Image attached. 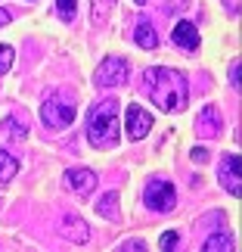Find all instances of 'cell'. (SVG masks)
<instances>
[{"instance_id":"obj_2","label":"cell","mask_w":242,"mask_h":252,"mask_svg":"<svg viewBox=\"0 0 242 252\" xmlns=\"http://www.w3.org/2000/svg\"><path fill=\"white\" fill-rule=\"evenodd\" d=\"M87 140L96 150L118 143V106H115V100L96 103L90 109V115H87Z\"/></svg>"},{"instance_id":"obj_21","label":"cell","mask_w":242,"mask_h":252,"mask_svg":"<svg viewBox=\"0 0 242 252\" xmlns=\"http://www.w3.org/2000/svg\"><path fill=\"white\" fill-rule=\"evenodd\" d=\"M3 128H9V134H13V137H19V140L25 137V131L19 128V122H16V119H6V122H3Z\"/></svg>"},{"instance_id":"obj_6","label":"cell","mask_w":242,"mask_h":252,"mask_svg":"<svg viewBox=\"0 0 242 252\" xmlns=\"http://www.w3.org/2000/svg\"><path fill=\"white\" fill-rule=\"evenodd\" d=\"M217 178H220V187H224L230 196H242V184H239V153H227L220 159V168H217Z\"/></svg>"},{"instance_id":"obj_15","label":"cell","mask_w":242,"mask_h":252,"mask_svg":"<svg viewBox=\"0 0 242 252\" xmlns=\"http://www.w3.org/2000/svg\"><path fill=\"white\" fill-rule=\"evenodd\" d=\"M16 171H19V162H16V156H9V153H3V150H0V184L13 181V178H16Z\"/></svg>"},{"instance_id":"obj_13","label":"cell","mask_w":242,"mask_h":252,"mask_svg":"<svg viewBox=\"0 0 242 252\" xmlns=\"http://www.w3.org/2000/svg\"><path fill=\"white\" fill-rule=\"evenodd\" d=\"M96 212H100L103 218H109V221H118L121 218V212H118V193L109 190L100 202H96Z\"/></svg>"},{"instance_id":"obj_12","label":"cell","mask_w":242,"mask_h":252,"mask_svg":"<svg viewBox=\"0 0 242 252\" xmlns=\"http://www.w3.org/2000/svg\"><path fill=\"white\" fill-rule=\"evenodd\" d=\"M134 41H137L143 50H156L159 47V32H156V25L152 22H137V28H134Z\"/></svg>"},{"instance_id":"obj_11","label":"cell","mask_w":242,"mask_h":252,"mask_svg":"<svg viewBox=\"0 0 242 252\" xmlns=\"http://www.w3.org/2000/svg\"><path fill=\"white\" fill-rule=\"evenodd\" d=\"M220 128H224V125H220V112L215 106H205V109L199 112V119H196V131L202 137H217Z\"/></svg>"},{"instance_id":"obj_25","label":"cell","mask_w":242,"mask_h":252,"mask_svg":"<svg viewBox=\"0 0 242 252\" xmlns=\"http://www.w3.org/2000/svg\"><path fill=\"white\" fill-rule=\"evenodd\" d=\"M134 3H137V6H143V3H146V0H134Z\"/></svg>"},{"instance_id":"obj_3","label":"cell","mask_w":242,"mask_h":252,"mask_svg":"<svg viewBox=\"0 0 242 252\" xmlns=\"http://www.w3.org/2000/svg\"><path fill=\"white\" fill-rule=\"evenodd\" d=\"M143 202H146L152 212H171L174 206H177V190H174L171 181L152 178L146 187H143Z\"/></svg>"},{"instance_id":"obj_10","label":"cell","mask_w":242,"mask_h":252,"mask_svg":"<svg viewBox=\"0 0 242 252\" xmlns=\"http://www.w3.org/2000/svg\"><path fill=\"white\" fill-rule=\"evenodd\" d=\"M171 37H174L177 47H183V50H199V28L192 22H183V19H180V22L174 25Z\"/></svg>"},{"instance_id":"obj_18","label":"cell","mask_w":242,"mask_h":252,"mask_svg":"<svg viewBox=\"0 0 242 252\" xmlns=\"http://www.w3.org/2000/svg\"><path fill=\"white\" fill-rule=\"evenodd\" d=\"M13 60H16V50L9 44H0V75H6L13 69Z\"/></svg>"},{"instance_id":"obj_4","label":"cell","mask_w":242,"mask_h":252,"mask_svg":"<svg viewBox=\"0 0 242 252\" xmlns=\"http://www.w3.org/2000/svg\"><path fill=\"white\" fill-rule=\"evenodd\" d=\"M128 75H131V65L124 56H106V60L96 65V75H93V81L96 87H118L128 81Z\"/></svg>"},{"instance_id":"obj_14","label":"cell","mask_w":242,"mask_h":252,"mask_svg":"<svg viewBox=\"0 0 242 252\" xmlns=\"http://www.w3.org/2000/svg\"><path fill=\"white\" fill-rule=\"evenodd\" d=\"M230 246H233V237L227 230H217L215 237H205V243H202L205 252H217V249H230Z\"/></svg>"},{"instance_id":"obj_9","label":"cell","mask_w":242,"mask_h":252,"mask_svg":"<svg viewBox=\"0 0 242 252\" xmlns=\"http://www.w3.org/2000/svg\"><path fill=\"white\" fill-rule=\"evenodd\" d=\"M59 234L65 240H72V243H87V240H90V227H87V221L78 218V215H65Z\"/></svg>"},{"instance_id":"obj_7","label":"cell","mask_w":242,"mask_h":252,"mask_svg":"<svg viewBox=\"0 0 242 252\" xmlns=\"http://www.w3.org/2000/svg\"><path fill=\"white\" fill-rule=\"evenodd\" d=\"M128 137L131 140H143L146 134L152 131V115L143 109V106H137V103H131L128 106Z\"/></svg>"},{"instance_id":"obj_23","label":"cell","mask_w":242,"mask_h":252,"mask_svg":"<svg viewBox=\"0 0 242 252\" xmlns=\"http://www.w3.org/2000/svg\"><path fill=\"white\" fill-rule=\"evenodd\" d=\"M9 22H13V13H9V9H3V6H0V25H9Z\"/></svg>"},{"instance_id":"obj_16","label":"cell","mask_w":242,"mask_h":252,"mask_svg":"<svg viewBox=\"0 0 242 252\" xmlns=\"http://www.w3.org/2000/svg\"><path fill=\"white\" fill-rule=\"evenodd\" d=\"M112 6H115V0H93V6H90V19H93V25H103L106 19H109Z\"/></svg>"},{"instance_id":"obj_24","label":"cell","mask_w":242,"mask_h":252,"mask_svg":"<svg viewBox=\"0 0 242 252\" xmlns=\"http://www.w3.org/2000/svg\"><path fill=\"white\" fill-rule=\"evenodd\" d=\"M124 249H146V246H143L140 240H134V243H124Z\"/></svg>"},{"instance_id":"obj_19","label":"cell","mask_w":242,"mask_h":252,"mask_svg":"<svg viewBox=\"0 0 242 252\" xmlns=\"http://www.w3.org/2000/svg\"><path fill=\"white\" fill-rule=\"evenodd\" d=\"M177 243H180V234H177V230H164L161 240H159L161 249H171V246H177Z\"/></svg>"},{"instance_id":"obj_8","label":"cell","mask_w":242,"mask_h":252,"mask_svg":"<svg viewBox=\"0 0 242 252\" xmlns=\"http://www.w3.org/2000/svg\"><path fill=\"white\" fill-rule=\"evenodd\" d=\"M65 184H69V190L87 196V193L96 190V174L90 168H69V171H65Z\"/></svg>"},{"instance_id":"obj_22","label":"cell","mask_w":242,"mask_h":252,"mask_svg":"<svg viewBox=\"0 0 242 252\" xmlns=\"http://www.w3.org/2000/svg\"><path fill=\"white\" fill-rule=\"evenodd\" d=\"M230 84L239 91V60H233V65H230Z\"/></svg>"},{"instance_id":"obj_20","label":"cell","mask_w":242,"mask_h":252,"mask_svg":"<svg viewBox=\"0 0 242 252\" xmlns=\"http://www.w3.org/2000/svg\"><path fill=\"white\" fill-rule=\"evenodd\" d=\"M189 159L196 162V165H202V162H208V159H211V153H208L205 147H192V150H189Z\"/></svg>"},{"instance_id":"obj_1","label":"cell","mask_w":242,"mask_h":252,"mask_svg":"<svg viewBox=\"0 0 242 252\" xmlns=\"http://www.w3.org/2000/svg\"><path fill=\"white\" fill-rule=\"evenodd\" d=\"M143 94L159 106L161 112H180L189 100V81L187 75L168 65H149L143 72Z\"/></svg>"},{"instance_id":"obj_17","label":"cell","mask_w":242,"mask_h":252,"mask_svg":"<svg viewBox=\"0 0 242 252\" xmlns=\"http://www.w3.org/2000/svg\"><path fill=\"white\" fill-rule=\"evenodd\" d=\"M56 3V13H59V19H65V22H72L75 13H78V0H53Z\"/></svg>"},{"instance_id":"obj_5","label":"cell","mask_w":242,"mask_h":252,"mask_svg":"<svg viewBox=\"0 0 242 252\" xmlns=\"http://www.w3.org/2000/svg\"><path fill=\"white\" fill-rule=\"evenodd\" d=\"M75 103L72 100H56V96H50V100H44V106H41V119H44V125L47 128H69V125L75 122Z\"/></svg>"}]
</instances>
